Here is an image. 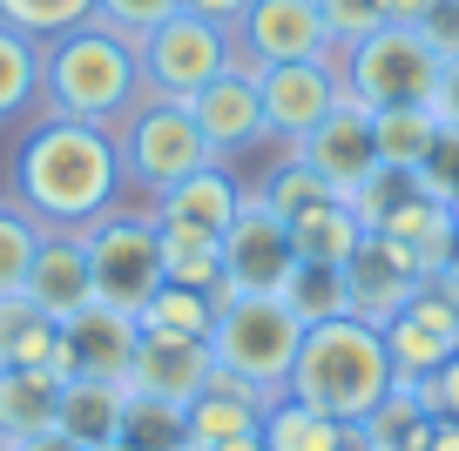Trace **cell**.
<instances>
[{
    "mask_svg": "<svg viewBox=\"0 0 459 451\" xmlns=\"http://www.w3.org/2000/svg\"><path fill=\"white\" fill-rule=\"evenodd\" d=\"M122 149L115 128H88V122H41L21 135L14 149V209L34 216L41 229H74L101 223L108 209H122Z\"/></svg>",
    "mask_w": 459,
    "mask_h": 451,
    "instance_id": "6da1fadb",
    "label": "cell"
},
{
    "mask_svg": "<svg viewBox=\"0 0 459 451\" xmlns=\"http://www.w3.org/2000/svg\"><path fill=\"white\" fill-rule=\"evenodd\" d=\"M143 95H149V81H143V55H135L129 34L82 21V28L41 41V115L122 128Z\"/></svg>",
    "mask_w": 459,
    "mask_h": 451,
    "instance_id": "7a4b0ae2",
    "label": "cell"
},
{
    "mask_svg": "<svg viewBox=\"0 0 459 451\" xmlns=\"http://www.w3.org/2000/svg\"><path fill=\"white\" fill-rule=\"evenodd\" d=\"M392 351H385V330L359 324V317H331V324H311L290 357V378L284 397L325 411L338 424H365L392 391Z\"/></svg>",
    "mask_w": 459,
    "mask_h": 451,
    "instance_id": "3957f363",
    "label": "cell"
},
{
    "mask_svg": "<svg viewBox=\"0 0 459 451\" xmlns=\"http://www.w3.org/2000/svg\"><path fill=\"white\" fill-rule=\"evenodd\" d=\"M298 344H304V324L284 311V296H216L210 357L223 378H244L264 397H284Z\"/></svg>",
    "mask_w": 459,
    "mask_h": 451,
    "instance_id": "277c9868",
    "label": "cell"
},
{
    "mask_svg": "<svg viewBox=\"0 0 459 451\" xmlns=\"http://www.w3.org/2000/svg\"><path fill=\"white\" fill-rule=\"evenodd\" d=\"M439 68H446V55L419 28H405V21H385L378 34L338 47L344 95H359L365 108H412V101H432Z\"/></svg>",
    "mask_w": 459,
    "mask_h": 451,
    "instance_id": "5b68a950",
    "label": "cell"
},
{
    "mask_svg": "<svg viewBox=\"0 0 459 451\" xmlns=\"http://www.w3.org/2000/svg\"><path fill=\"white\" fill-rule=\"evenodd\" d=\"M115 149H122V183L143 189L149 202L162 196V189H176L183 175L210 169V141H203V128L189 122L183 101H162V95H143L129 108V122L115 128Z\"/></svg>",
    "mask_w": 459,
    "mask_h": 451,
    "instance_id": "8992f818",
    "label": "cell"
},
{
    "mask_svg": "<svg viewBox=\"0 0 459 451\" xmlns=\"http://www.w3.org/2000/svg\"><path fill=\"white\" fill-rule=\"evenodd\" d=\"M88 250V277H95V303L122 317H143L149 296L162 290V243H156V216L149 209H108L101 223L82 229Z\"/></svg>",
    "mask_w": 459,
    "mask_h": 451,
    "instance_id": "52a82bcc",
    "label": "cell"
},
{
    "mask_svg": "<svg viewBox=\"0 0 459 451\" xmlns=\"http://www.w3.org/2000/svg\"><path fill=\"white\" fill-rule=\"evenodd\" d=\"M135 55H143L149 95H162V101H189L196 88H210L216 74L237 68L230 28H216V21H203V14H169L156 34L135 41Z\"/></svg>",
    "mask_w": 459,
    "mask_h": 451,
    "instance_id": "ba28073f",
    "label": "cell"
},
{
    "mask_svg": "<svg viewBox=\"0 0 459 451\" xmlns=\"http://www.w3.org/2000/svg\"><path fill=\"white\" fill-rule=\"evenodd\" d=\"M290 263H298L290 223L277 209H264L257 189H244V202L223 229V296H277Z\"/></svg>",
    "mask_w": 459,
    "mask_h": 451,
    "instance_id": "9c48e42d",
    "label": "cell"
},
{
    "mask_svg": "<svg viewBox=\"0 0 459 451\" xmlns=\"http://www.w3.org/2000/svg\"><path fill=\"white\" fill-rule=\"evenodd\" d=\"M257 95H264V135L304 141L344 95V74H338V47L325 61H277V68H257Z\"/></svg>",
    "mask_w": 459,
    "mask_h": 451,
    "instance_id": "30bf717a",
    "label": "cell"
},
{
    "mask_svg": "<svg viewBox=\"0 0 459 451\" xmlns=\"http://www.w3.org/2000/svg\"><path fill=\"white\" fill-rule=\"evenodd\" d=\"M237 61L244 68H277V61H325L331 34H325V7L317 0H250L237 28Z\"/></svg>",
    "mask_w": 459,
    "mask_h": 451,
    "instance_id": "8fae6325",
    "label": "cell"
},
{
    "mask_svg": "<svg viewBox=\"0 0 459 451\" xmlns=\"http://www.w3.org/2000/svg\"><path fill=\"white\" fill-rule=\"evenodd\" d=\"M290 156L304 162L311 175H325L331 196H359L365 175L378 169V149H372V108L359 95H338V108L311 128L304 141H290Z\"/></svg>",
    "mask_w": 459,
    "mask_h": 451,
    "instance_id": "7c38bea8",
    "label": "cell"
},
{
    "mask_svg": "<svg viewBox=\"0 0 459 451\" xmlns=\"http://www.w3.org/2000/svg\"><path fill=\"white\" fill-rule=\"evenodd\" d=\"M385 351H392V378L399 384H419V378H432V370H446L459 357V303L439 283H426L385 324Z\"/></svg>",
    "mask_w": 459,
    "mask_h": 451,
    "instance_id": "4fadbf2b",
    "label": "cell"
},
{
    "mask_svg": "<svg viewBox=\"0 0 459 451\" xmlns=\"http://www.w3.org/2000/svg\"><path fill=\"white\" fill-rule=\"evenodd\" d=\"M189 122L203 128V141H210V156L230 162V156H244V149H257L264 141V95H257V68H237L216 74L210 88H196V95L183 101Z\"/></svg>",
    "mask_w": 459,
    "mask_h": 451,
    "instance_id": "5bb4252c",
    "label": "cell"
},
{
    "mask_svg": "<svg viewBox=\"0 0 459 451\" xmlns=\"http://www.w3.org/2000/svg\"><path fill=\"white\" fill-rule=\"evenodd\" d=\"M344 290H351V317H359V324L385 330L392 317L426 290V277H419V269L405 263L385 236H365L359 250H351V263H344Z\"/></svg>",
    "mask_w": 459,
    "mask_h": 451,
    "instance_id": "9a60e30c",
    "label": "cell"
},
{
    "mask_svg": "<svg viewBox=\"0 0 459 451\" xmlns=\"http://www.w3.org/2000/svg\"><path fill=\"white\" fill-rule=\"evenodd\" d=\"M135 337L143 324L108 303H88L82 317L61 324V378H129V357H135Z\"/></svg>",
    "mask_w": 459,
    "mask_h": 451,
    "instance_id": "2e32d148",
    "label": "cell"
},
{
    "mask_svg": "<svg viewBox=\"0 0 459 451\" xmlns=\"http://www.w3.org/2000/svg\"><path fill=\"white\" fill-rule=\"evenodd\" d=\"M41 317L68 324L95 303V277H88V250L74 229H41V250H34V269H28V290H21Z\"/></svg>",
    "mask_w": 459,
    "mask_h": 451,
    "instance_id": "e0dca14e",
    "label": "cell"
},
{
    "mask_svg": "<svg viewBox=\"0 0 459 451\" xmlns=\"http://www.w3.org/2000/svg\"><path fill=\"white\" fill-rule=\"evenodd\" d=\"M372 236H385L426 283L446 277V269H453V256H459V223H453V209H446V202H432L426 189H412V196H405L399 209L372 229Z\"/></svg>",
    "mask_w": 459,
    "mask_h": 451,
    "instance_id": "ac0fdd59",
    "label": "cell"
},
{
    "mask_svg": "<svg viewBox=\"0 0 459 451\" xmlns=\"http://www.w3.org/2000/svg\"><path fill=\"white\" fill-rule=\"evenodd\" d=\"M216 378V357L210 344H189V337H135V357H129V391H149V397H169V404H189L203 397V384Z\"/></svg>",
    "mask_w": 459,
    "mask_h": 451,
    "instance_id": "d6986e66",
    "label": "cell"
},
{
    "mask_svg": "<svg viewBox=\"0 0 459 451\" xmlns=\"http://www.w3.org/2000/svg\"><path fill=\"white\" fill-rule=\"evenodd\" d=\"M264 411H271V397H264L257 384L216 370V378L203 384V397H189V451L230 445V438H257Z\"/></svg>",
    "mask_w": 459,
    "mask_h": 451,
    "instance_id": "ffe728a7",
    "label": "cell"
},
{
    "mask_svg": "<svg viewBox=\"0 0 459 451\" xmlns=\"http://www.w3.org/2000/svg\"><path fill=\"white\" fill-rule=\"evenodd\" d=\"M237 202H244V183H237L223 162H210V169L183 175L176 189H162V196L149 202V216H156V223H183V229H210V236H223L230 216H237Z\"/></svg>",
    "mask_w": 459,
    "mask_h": 451,
    "instance_id": "44dd1931",
    "label": "cell"
},
{
    "mask_svg": "<svg viewBox=\"0 0 459 451\" xmlns=\"http://www.w3.org/2000/svg\"><path fill=\"white\" fill-rule=\"evenodd\" d=\"M122 397H129V384H115V378H61L55 431L68 438L74 451L108 445V438H122Z\"/></svg>",
    "mask_w": 459,
    "mask_h": 451,
    "instance_id": "7402d4cb",
    "label": "cell"
},
{
    "mask_svg": "<svg viewBox=\"0 0 459 451\" xmlns=\"http://www.w3.org/2000/svg\"><path fill=\"white\" fill-rule=\"evenodd\" d=\"M257 445L264 451H372L359 424H338L325 411L298 404V397H271V411L257 424Z\"/></svg>",
    "mask_w": 459,
    "mask_h": 451,
    "instance_id": "603a6c76",
    "label": "cell"
},
{
    "mask_svg": "<svg viewBox=\"0 0 459 451\" xmlns=\"http://www.w3.org/2000/svg\"><path fill=\"white\" fill-rule=\"evenodd\" d=\"M55 370H0V445L28 451L34 438L55 431Z\"/></svg>",
    "mask_w": 459,
    "mask_h": 451,
    "instance_id": "cb8c5ba5",
    "label": "cell"
},
{
    "mask_svg": "<svg viewBox=\"0 0 459 451\" xmlns=\"http://www.w3.org/2000/svg\"><path fill=\"white\" fill-rule=\"evenodd\" d=\"M372 236V229L359 223V209L344 196H325V202H311L304 216H290V250H298V263H351V250Z\"/></svg>",
    "mask_w": 459,
    "mask_h": 451,
    "instance_id": "d4e9b609",
    "label": "cell"
},
{
    "mask_svg": "<svg viewBox=\"0 0 459 451\" xmlns=\"http://www.w3.org/2000/svg\"><path fill=\"white\" fill-rule=\"evenodd\" d=\"M0 370H55L61 378V324L28 296H0Z\"/></svg>",
    "mask_w": 459,
    "mask_h": 451,
    "instance_id": "484cf974",
    "label": "cell"
},
{
    "mask_svg": "<svg viewBox=\"0 0 459 451\" xmlns=\"http://www.w3.org/2000/svg\"><path fill=\"white\" fill-rule=\"evenodd\" d=\"M156 243H162V283L223 296V236H210V229H183V223H156Z\"/></svg>",
    "mask_w": 459,
    "mask_h": 451,
    "instance_id": "4316f807",
    "label": "cell"
},
{
    "mask_svg": "<svg viewBox=\"0 0 459 451\" xmlns=\"http://www.w3.org/2000/svg\"><path fill=\"white\" fill-rule=\"evenodd\" d=\"M432 141H439V115H432V101H412V108H372V149H378L385 169L412 175L419 162L432 156Z\"/></svg>",
    "mask_w": 459,
    "mask_h": 451,
    "instance_id": "83f0119b",
    "label": "cell"
},
{
    "mask_svg": "<svg viewBox=\"0 0 459 451\" xmlns=\"http://www.w3.org/2000/svg\"><path fill=\"white\" fill-rule=\"evenodd\" d=\"M284 311L298 317L304 330L311 324H331V317H351V290H344V269L338 263H290L284 277Z\"/></svg>",
    "mask_w": 459,
    "mask_h": 451,
    "instance_id": "f1b7e54d",
    "label": "cell"
},
{
    "mask_svg": "<svg viewBox=\"0 0 459 451\" xmlns=\"http://www.w3.org/2000/svg\"><path fill=\"white\" fill-rule=\"evenodd\" d=\"M432 424H439V418L426 411V397H419L412 384H392L385 404H378L359 431H365V445H372V451H426Z\"/></svg>",
    "mask_w": 459,
    "mask_h": 451,
    "instance_id": "f546056e",
    "label": "cell"
},
{
    "mask_svg": "<svg viewBox=\"0 0 459 451\" xmlns=\"http://www.w3.org/2000/svg\"><path fill=\"white\" fill-rule=\"evenodd\" d=\"M122 445H135V451H189V404L129 391L122 397Z\"/></svg>",
    "mask_w": 459,
    "mask_h": 451,
    "instance_id": "4dcf8cb0",
    "label": "cell"
},
{
    "mask_svg": "<svg viewBox=\"0 0 459 451\" xmlns=\"http://www.w3.org/2000/svg\"><path fill=\"white\" fill-rule=\"evenodd\" d=\"M149 337H189V344H210V324H216V296L203 290H183V283H162L149 296V311L135 317Z\"/></svg>",
    "mask_w": 459,
    "mask_h": 451,
    "instance_id": "1f68e13d",
    "label": "cell"
},
{
    "mask_svg": "<svg viewBox=\"0 0 459 451\" xmlns=\"http://www.w3.org/2000/svg\"><path fill=\"white\" fill-rule=\"evenodd\" d=\"M41 101V41L0 28V122H14Z\"/></svg>",
    "mask_w": 459,
    "mask_h": 451,
    "instance_id": "d6a6232c",
    "label": "cell"
},
{
    "mask_svg": "<svg viewBox=\"0 0 459 451\" xmlns=\"http://www.w3.org/2000/svg\"><path fill=\"white\" fill-rule=\"evenodd\" d=\"M82 21H95V0H0V28L28 34V41H55Z\"/></svg>",
    "mask_w": 459,
    "mask_h": 451,
    "instance_id": "836d02e7",
    "label": "cell"
},
{
    "mask_svg": "<svg viewBox=\"0 0 459 451\" xmlns=\"http://www.w3.org/2000/svg\"><path fill=\"white\" fill-rule=\"evenodd\" d=\"M257 196H264V209H277V216L290 223V216H304L311 202H325L331 189H325V175H311V169H304V162L284 149V162H271V169H264Z\"/></svg>",
    "mask_w": 459,
    "mask_h": 451,
    "instance_id": "e575fe53",
    "label": "cell"
},
{
    "mask_svg": "<svg viewBox=\"0 0 459 451\" xmlns=\"http://www.w3.org/2000/svg\"><path fill=\"white\" fill-rule=\"evenodd\" d=\"M34 250H41V223L21 216L14 202H0V296H21V290H28Z\"/></svg>",
    "mask_w": 459,
    "mask_h": 451,
    "instance_id": "d590c367",
    "label": "cell"
},
{
    "mask_svg": "<svg viewBox=\"0 0 459 451\" xmlns=\"http://www.w3.org/2000/svg\"><path fill=\"white\" fill-rule=\"evenodd\" d=\"M169 14H183V0H95V21L115 28V34H129V41L156 34Z\"/></svg>",
    "mask_w": 459,
    "mask_h": 451,
    "instance_id": "8d00e7d4",
    "label": "cell"
},
{
    "mask_svg": "<svg viewBox=\"0 0 459 451\" xmlns=\"http://www.w3.org/2000/svg\"><path fill=\"white\" fill-rule=\"evenodd\" d=\"M412 183L426 189L432 202H453L459 196V128L453 122H439V141H432V156L412 169Z\"/></svg>",
    "mask_w": 459,
    "mask_h": 451,
    "instance_id": "74e56055",
    "label": "cell"
},
{
    "mask_svg": "<svg viewBox=\"0 0 459 451\" xmlns=\"http://www.w3.org/2000/svg\"><path fill=\"white\" fill-rule=\"evenodd\" d=\"M317 7H325L331 47H351V41H365V34L385 28V0H317Z\"/></svg>",
    "mask_w": 459,
    "mask_h": 451,
    "instance_id": "f35d334b",
    "label": "cell"
},
{
    "mask_svg": "<svg viewBox=\"0 0 459 451\" xmlns=\"http://www.w3.org/2000/svg\"><path fill=\"white\" fill-rule=\"evenodd\" d=\"M412 391L426 397V411H432L439 424H459V357H453L446 370H432V378H419Z\"/></svg>",
    "mask_w": 459,
    "mask_h": 451,
    "instance_id": "ab89813d",
    "label": "cell"
},
{
    "mask_svg": "<svg viewBox=\"0 0 459 451\" xmlns=\"http://www.w3.org/2000/svg\"><path fill=\"white\" fill-rule=\"evenodd\" d=\"M419 34H426V41L439 47L446 61H453V55H459V0H439V7L419 21Z\"/></svg>",
    "mask_w": 459,
    "mask_h": 451,
    "instance_id": "60d3db41",
    "label": "cell"
},
{
    "mask_svg": "<svg viewBox=\"0 0 459 451\" xmlns=\"http://www.w3.org/2000/svg\"><path fill=\"white\" fill-rule=\"evenodd\" d=\"M432 115L459 128V55H453V61L439 68V88H432Z\"/></svg>",
    "mask_w": 459,
    "mask_h": 451,
    "instance_id": "b9f144b4",
    "label": "cell"
},
{
    "mask_svg": "<svg viewBox=\"0 0 459 451\" xmlns=\"http://www.w3.org/2000/svg\"><path fill=\"white\" fill-rule=\"evenodd\" d=\"M244 7L250 0H183V14H203V21H216V28H237Z\"/></svg>",
    "mask_w": 459,
    "mask_h": 451,
    "instance_id": "7bdbcfd3",
    "label": "cell"
},
{
    "mask_svg": "<svg viewBox=\"0 0 459 451\" xmlns=\"http://www.w3.org/2000/svg\"><path fill=\"white\" fill-rule=\"evenodd\" d=\"M432 7H439V0H385V21H405V28H419Z\"/></svg>",
    "mask_w": 459,
    "mask_h": 451,
    "instance_id": "ee69618b",
    "label": "cell"
},
{
    "mask_svg": "<svg viewBox=\"0 0 459 451\" xmlns=\"http://www.w3.org/2000/svg\"><path fill=\"white\" fill-rule=\"evenodd\" d=\"M426 451H459V424H432V438H426Z\"/></svg>",
    "mask_w": 459,
    "mask_h": 451,
    "instance_id": "f6af8a7d",
    "label": "cell"
},
{
    "mask_svg": "<svg viewBox=\"0 0 459 451\" xmlns=\"http://www.w3.org/2000/svg\"><path fill=\"white\" fill-rule=\"evenodd\" d=\"M88 451H135V445H122V438H108V445H88Z\"/></svg>",
    "mask_w": 459,
    "mask_h": 451,
    "instance_id": "bcb514c9",
    "label": "cell"
},
{
    "mask_svg": "<svg viewBox=\"0 0 459 451\" xmlns=\"http://www.w3.org/2000/svg\"><path fill=\"white\" fill-rule=\"evenodd\" d=\"M446 209H453V223H459V196H453V202H446Z\"/></svg>",
    "mask_w": 459,
    "mask_h": 451,
    "instance_id": "7dc6e473",
    "label": "cell"
},
{
    "mask_svg": "<svg viewBox=\"0 0 459 451\" xmlns=\"http://www.w3.org/2000/svg\"><path fill=\"white\" fill-rule=\"evenodd\" d=\"M0 451H7V445H0Z\"/></svg>",
    "mask_w": 459,
    "mask_h": 451,
    "instance_id": "c3c4849f",
    "label": "cell"
}]
</instances>
